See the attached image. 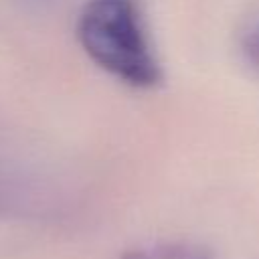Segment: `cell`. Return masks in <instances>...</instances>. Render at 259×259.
<instances>
[{"label": "cell", "instance_id": "2", "mask_svg": "<svg viewBox=\"0 0 259 259\" xmlns=\"http://www.w3.org/2000/svg\"><path fill=\"white\" fill-rule=\"evenodd\" d=\"M243 53L247 55V59L259 67V24H255L243 38Z\"/></svg>", "mask_w": 259, "mask_h": 259}, {"label": "cell", "instance_id": "1", "mask_svg": "<svg viewBox=\"0 0 259 259\" xmlns=\"http://www.w3.org/2000/svg\"><path fill=\"white\" fill-rule=\"evenodd\" d=\"M77 38L87 57L117 81L150 89L162 67L134 0H87L77 18Z\"/></svg>", "mask_w": 259, "mask_h": 259}]
</instances>
